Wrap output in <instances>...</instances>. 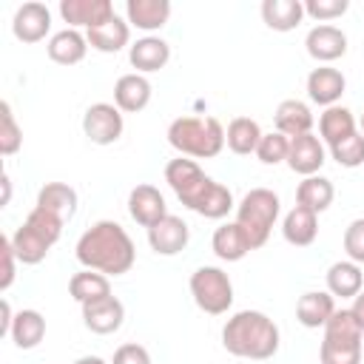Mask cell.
<instances>
[{
  "label": "cell",
  "mask_w": 364,
  "mask_h": 364,
  "mask_svg": "<svg viewBox=\"0 0 364 364\" xmlns=\"http://www.w3.org/2000/svg\"><path fill=\"white\" fill-rule=\"evenodd\" d=\"M111 364H151V353L136 344V341H128V344H119L114 350V358Z\"/></svg>",
  "instance_id": "60d3db41"
},
{
  "label": "cell",
  "mask_w": 364,
  "mask_h": 364,
  "mask_svg": "<svg viewBox=\"0 0 364 364\" xmlns=\"http://www.w3.org/2000/svg\"><path fill=\"white\" fill-rule=\"evenodd\" d=\"M262 20L273 31H293L304 20V3L301 0H264Z\"/></svg>",
  "instance_id": "f546056e"
},
{
  "label": "cell",
  "mask_w": 364,
  "mask_h": 364,
  "mask_svg": "<svg viewBox=\"0 0 364 364\" xmlns=\"http://www.w3.org/2000/svg\"><path fill=\"white\" fill-rule=\"evenodd\" d=\"M344 88H347V80L333 65H318L307 74V97L321 108L338 105V100L344 97Z\"/></svg>",
  "instance_id": "5bb4252c"
},
{
  "label": "cell",
  "mask_w": 364,
  "mask_h": 364,
  "mask_svg": "<svg viewBox=\"0 0 364 364\" xmlns=\"http://www.w3.org/2000/svg\"><path fill=\"white\" fill-rule=\"evenodd\" d=\"M327 162L324 154V142L316 134H301L296 139H290V154H287V168L293 173L301 176H316L321 171V165Z\"/></svg>",
  "instance_id": "9a60e30c"
},
{
  "label": "cell",
  "mask_w": 364,
  "mask_h": 364,
  "mask_svg": "<svg viewBox=\"0 0 364 364\" xmlns=\"http://www.w3.org/2000/svg\"><path fill=\"white\" fill-rule=\"evenodd\" d=\"M151 82L145 74H122L117 82H114V105L122 111V114H136L142 111L148 102H151Z\"/></svg>",
  "instance_id": "e0dca14e"
},
{
  "label": "cell",
  "mask_w": 364,
  "mask_h": 364,
  "mask_svg": "<svg viewBox=\"0 0 364 364\" xmlns=\"http://www.w3.org/2000/svg\"><path fill=\"white\" fill-rule=\"evenodd\" d=\"M358 128H355V117H353V111L350 108H344V105H330V108H324L321 111V117H318V139L330 148V145H336V142H341V139H347L350 134H355Z\"/></svg>",
  "instance_id": "4316f807"
},
{
  "label": "cell",
  "mask_w": 364,
  "mask_h": 364,
  "mask_svg": "<svg viewBox=\"0 0 364 364\" xmlns=\"http://www.w3.org/2000/svg\"><path fill=\"white\" fill-rule=\"evenodd\" d=\"M165 182L171 185V191L188 210H193L205 219H225L236 208L230 188H225L222 182L208 176L188 156H176L165 165Z\"/></svg>",
  "instance_id": "6da1fadb"
},
{
  "label": "cell",
  "mask_w": 364,
  "mask_h": 364,
  "mask_svg": "<svg viewBox=\"0 0 364 364\" xmlns=\"http://www.w3.org/2000/svg\"><path fill=\"white\" fill-rule=\"evenodd\" d=\"M125 321V307L117 296H108V299H100V301H91V304H82V324L97 333V336H111L122 327Z\"/></svg>",
  "instance_id": "2e32d148"
},
{
  "label": "cell",
  "mask_w": 364,
  "mask_h": 364,
  "mask_svg": "<svg viewBox=\"0 0 364 364\" xmlns=\"http://www.w3.org/2000/svg\"><path fill=\"white\" fill-rule=\"evenodd\" d=\"M125 131L122 111L114 102H94L82 114V134L94 145H114Z\"/></svg>",
  "instance_id": "ba28073f"
},
{
  "label": "cell",
  "mask_w": 364,
  "mask_h": 364,
  "mask_svg": "<svg viewBox=\"0 0 364 364\" xmlns=\"http://www.w3.org/2000/svg\"><path fill=\"white\" fill-rule=\"evenodd\" d=\"M125 20L128 26L139 31H159L171 20V3L168 0H128L125 3Z\"/></svg>",
  "instance_id": "ffe728a7"
},
{
  "label": "cell",
  "mask_w": 364,
  "mask_h": 364,
  "mask_svg": "<svg viewBox=\"0 0 364 364\" xmlns=\"http://www.w3.org/2000/svg\"><path fill=\"white\" fill-rule=\"evenodd\" d=\"M279 324L262 310H239L222 327V347L236 358L267 361L279 353Z\"/></svg>",
  "instance_id": "3957f363"
},
{
  "label": "cell",
  "mask_w": 364,
  "mask_h": 364,
  "mask_svg": "<svg viewBox=\"0 0 364 364\" xmlns=\"http://www.w3.org/2000/svg\"><path fill=\"white\" fill-rule=\"evenodd\" d=\"M336 313V299L327 290H307L304 296H299L296 301V318L301 327L307 330H318L330 321V316Z\"/></svg>",
  "instance_id": "7402d4cb"
},
{
  "label": "cell",
  "mask_w": 364,
  "mask_h": 364,
  "mask_svg": "<svg viewBox=\"0 0 364 364\" xmlns=\"http://www.w3.org/2000/svg\"><path fill=\"white\" fill-rule=\"evenodd\" d=\"M26 225L31 228V230H37L51 247L57 245V239L63 236V228H65V222L60 219V216H54V213H48L46 208H31L28 210V216H26Z\"/></svg>",
  "instance_id": "d590c367"
},
{
  "label": "cell",
  "mask_w": 364,
  "mask_h": 364,
  "mask_svg": "<svg viewBox=\"0 0 364 364\" xmlns=\"http://www.w3.org/2000/svg\"><path fill=\"white\" fill-rule=\"evenodd\" d=\"M168 142L179 156L213 159L225 148V128L216 117H179L168 125Z\"/></svg>",
  "instance_id": "277c9868"
},
{
  "label": "cell",
  "mask_w": 364,
  "mask_h": 364,
  "mask_svg": "<svg viewBox=\"0 0 364 364\" xmlns=\"http://www.w3.org/2000/svg\"><path fill=\"white\" fill-rule=\"evenodd\" d=\"M85 40H88V46H91L94 51H100V54H117V51H122V48L128 46V40H131V26H128V20H122L119 14H114L108 23H102V26H97V28H88V31H85Z\"/></svg>",
  "instance_id": "603a6c76"
},
{
  "label": "cell",
  "mask_w": 364,
  "mask_h": 364,
  "mask_svg": "<svg viewBox=\"0 0 364 364\" xmlns=\"http://www.w3.org/2000/svg\"><path fill=\"white\" fill-rule=\"evenodd\" d=\"M282 236L287 245L293 247H307L316 242L318 236V213H313L310 208L304 205H296L284 213V222H282Z\"/></svg>",
  "instance_id": "d6986e66"
},
{
  "label": "cell",
  "mask_w": 364,
  "mask_h": 364,
  "mask_svg": "<svg viewBox=\"0 0 364 364\" xmlns=\"http://www.w3.org/2000/svg\"><path fill=\"white\" fill-rule=\"evenodd\" d=\"M330 156L341 165V168H361L364 165V134L355 131L347 139L330 145Z\"/></svg>",
  "instance_id": "8d00e7d4"
},
{
  "label": "cell",
  "mask_w": 364,
  "mask_h": 364,
  "mask_svg": "<svg viewBox=\"0 0 364 364\" xmlns=\"http://www.w3.org/2000/svg\"><path fill=\"white\" fill-rule=\"evenodd\" d=\"M11 341L20 350H34L43 338H46V318L37 310H20L14 313V324H11Z\"/></svg>",
  "instance_id": "d6a6232c"
},
{
  "label": "cell",
  "mask_w": 364,
  "mask_h": 364,
  "mask_svg": "<svg viewBox=\"0 0 364 364\" xmlns=\"http://www.w3.org/2000/svg\"><path fill=\"white\" fill-rule=\"evenodd\" d=\"M287 154H290V136H284L279 131L262 134V142L256 148V156L262 165H282V162H287Z\"/></svg>",
  "instance_id": "74e56055"
},
{
  "label": "cell",
  "mask_w": 364,
  "mask_h": 364,
  "mask_svg": "<svg viewBox=\"0 0 364 364\" xmlns=\"http://www.w3.org/2000/svg\"><path fill=\"white\" fill-rule=\"evenodd\" d=\"M128 60H131V65L136 68V74H154V71H159V68L168 65V60H171V46H168L162 37L145 34V37H139V40L131 46Z\"/></svg>",
  "instance_id": "ac0fdd59"
},
{
  "label": "cell",
  "mask_w": 364,
  "mask_h": 364,
  "mask_svg": "<svg viewBox=\"0 0 364 364\" xmlns=\"http://www.w3.org/2000/svg\"><path fill=\"white\" fill-rule=\"evenodd\" d=\"M210 247H213V253H216L222 262H239V259H245V256L253 250L250 242H247V236H245V230L239 228V222H225V225H219V228L213 230Z\"/></svg>",
  "instance_id": "d4e9b609"
},
{
  "label": "cell",
  "mask_w": 364,
  "mask_h": 364,
  "mask_svg": "<svg viewBox=\"0 0 364 364\" xmlns=\"http://www.w3.org/2000/svg\"><path fill=\"white\" fill-rule=\"evenodd\" d=\"M11 31L20 43H40L51 31V9L46 3H23L11 17Z\"/></svg>",
  "instance_id": "30bf717a"
},
{
  "label": "cell",
  "mask_w": 364,
  "mask_h": 364,
  "mask_svg": "<svg viewBox=\"0 0 364 364\" xmlns=\"http://www.w3.org/2000/svg\"><path fill=\"white\" fill-rule=\"evenodd\" d=\"M350 313H353V318L358 321V327L364 330V290L353 299V304H350Z\"/></svg>",
  "instance_id": "ee69618b"
},
{
  "label": "cell",
  "mask_w": 364,
  "mask_h": 364,
  "mask_svg": "<svg viewBox=\"0 0 364 364\" xmlns=\"http://www.w3.org/2000/svg\"><path fill=\"white\" fill-rule=\"evenodd\" d=\"M68 293H71V299L82 307V304L108 299V296H111V282H108V276H102V273H97V270H80V273L71 276Z\"/></svg>",
  "instance_id": "1f68e13d"
},
{
  "label": "cell",
  "mask_w": 364,
  "mask_h": 364,
  "mask_svg": "<svg viewBox=\"0 0 364 364\" xmlns=\"http://www.w3.org/2000/svg\"><path fill=\"white\" fill-rule=\"evenodd\" d=\"M259 142H262V128H259L256 119H250V117H236V119L228 122V128H225V145H228L236 156H250V154H256Z\"/></svg>",
  "instance_id": "f1b7e54d"
},
{
  "label": "cell",
  "mask_w": 364,
  "mask_h": 364,
  "mask_svg": "<svg viewBox=\"0 0 364 364\" xmlns=\"http://www.w3.org/2000/svg\"><path fill=\"white\" fill-rule=\"evenodd\" d=\"M273 122H276V131L296 139L301 134H313V111L307 102L301 100H282L276 114H273Z\"/></svg>",
  "instance_id": "44dd1931"
},
{
  "label": "cell",
  "mask_w": 364,
  "mask_h": 364,
  "mask_svg": "<svg viewBox=\"0 0 364 364\" xmlns=\"http://www.w3.org/2000/svg\"><path fill=\"white\" fill-rule=\"evenodd\" d=\"M0 256H3V276H0V290L6 293L14 284V270H17V256L11 247V236L0 239Z\"/></svg>",
  "instance_id": "b9f144b4"
},
{
  "label": "cell",
  "mask_w": 364,
  "mask_h": 364,
  "mask_svg": "<svg viewBox=\"0 0 364 364\" xmlns=\"http://www.w3.org/2000/svg\"><path fill=\"white\" fill-rule=\"evenodd\" d=\"M74 364H108V361L100 358V355H82V358H77Z\"/></svg>",
  "instance_id": "bcb514c9"
},
{
  "label": "cell",
  "mask_w": 364,
  "mask_h": 364,
  "mask_svg": "<svg viewBox=\"0 0 364 364\" xmlns=\"http://www.w3.org/2000/svg\"><path fill=\"white\" fill-rule=\"evenodd\" d=\"M188 242H191V228L185 225V219L173 213H168L162 222L148 228V245L159 256H176L188 247Z\"/></svg>",
  "instance_id": "8fae6325"
},
{
  "label": "cell",
  "mask_w": 364,
  "mask_h": 364,
  "mask_svg": "<svg viewBox=\"0 0 364 364\" xmlns=\"http://www.w3.org/2000/svg\"><path fill=\"white\" fill-rule=\"evenodd\" d=\"M350 3L347 0H307L304 3V17H313L316 23H330L347 14Z\"/></svg>",
  "instance_id": "f35d334b"
},
{
  "label": "cell",
  "mask_w": 364,
  "mask_h": 364,
  "mask_svg": "<svg viewBox=\"0 0 364 364\" xmlns=\"http://www.w3.org/2000/svg\"><path fill=\"white\" fill-rule=\"evenodd\" d=\"M74 256L85 270H97L111 279V276H122L134 267L136 247L119 222L100 219L77 239Z\"/></svg>",
  "instance_id": "7a4b0ae2"
},
{
  "label": "cell",
  "mask_w": 364,
  "mask_h": 364,
  "mask_svg": "<svg viewBox=\"0 0 364 364\" xmlns=\"http://www.w3.org/2000/svg\"><path fill=\"white\" fill-rule=\"evenodd\" d=\"M11 247H14L17 262H23V264H40L51 250V245L37 230H31L26 222L11 233Z\"/></svg>",
  "instance_id": "836d02e7"
},
{
  "label": "cell",
  "mask_w": 364,
  "mask_h": 364,
  "mask_svg": "<svg viewBox=\"0 0 364 364\" xmlns=\"http://www.w3.org/2000/svg\"><path fill=\"white\" fill-rule=\"evenodd\" d=\"M361 134H364V114H361Z\"/></svg>",
  "instance_id": "7dc6e473"
},
{
  "label": "cell",
  "mask_w": 364,
  "mask_h": 364,
  "mask_svg": "<svg viewBox=\"0 0 364 364\" xmlns=\"http://www.w3.org/2000/svg\"><path fill=\"white\" fill-rule=\"evenodd\" d=\"M111 0H60V17L68 23V28H97L114 17Z\"/></svg>",
  "instance_id": "9c48e42d"
},
{
  "label": "cell",
  "mask_w": 364,
  "mask_h": 364,
  "mask_svg": "<svg viewBox=\"0 0 364 364\" xmlns=\"http://www.w3.org/2000/svg\"><path fill=\"white\" fill-rule=\"evenodd\" d=\"M191 296L196 307L208 316H222L233 304V282L222 267L202 264L191 273Z\"/></svg>",
  "instance_id": "52a82bcc"
},
{
  "label": "cell",
  "mask_w": 364,
  "mask_h": 364,
  "mask_svg": "<svg viewBox=\"0 0 364 364\" xmlns=\"http://www.w3.org/2000/svg\"><path fill=\"white\" fill-rule=\"evenodd\" d=\"M361 336L364 330L353 318L350 307L336 310L324 324V338L318 347L321 364H361Z\"/></svg>",
  "instance_id": "5b68a950"
},
{
  "label": "cell",
  "mask_w": 364,
  "mask_h": 364,
  "mask_svg": "<svg viewBox=\"0 0 364 364\" xmlns=\"http://www.w3.org/2000/svg\"><path fill=\"white\" fill-rule=\"evenodd\" d=\"M333 196H336V188L327 176L316 173V176H304L296 188V205H304L310 208L313 213H324L330 205H333Z\"/></svg>",
  "instance_id": "4dcf8cb0"
},
{
  "label": "cell",
  "mask_w": 364,
  "mask_h": 364,
  "mask_svg": "<svg viewBox=\"0 0 364 364\" xmlns=\"http://www.w3.org/2000/svg\"><path fill=\"white\" fill-rule=\"evenodd\" d=\"M20 145H23V128L17 125L11 105L3 100L0 102V154L11 156L20 151Z\"/></svg>",
  "instance_id": "e575fe53"
},
{
  "label": "cell",
  "mask_w": 364,
  "mask_h": 364,
  "mask_svg": "<svg viewBox=\"0 0 364 364\" xmlns=\"http://www.w3.org/2000/svg\"><path fill=\"white\" fill-rule=\"evenodd\" d=\"M279 210H282V202L270 188H253L236 205V222L245 230L253 250L270 239V230L279 219Z\"/></svg>",
  "instance_id": "8992f818"
},
{
  "label": "cell",
  "mask_w": 364,
  "mask_h": 364,
  "mask_svg": "<svg viewBox=\"0 0 364 364\" xmlns=\"http://www.w3.org/2000/svg\"><path fill=\"white\" fill-rule=\"evenodd\" d=\"M48 57L57 63V65H77L85 60V51H88V40L82 31L77 28H63L57 34H51L48 40Z\"/></svg>",
  "instance_id": "cb8c5ba5"
},
{
  "label": "cell",
  "mask_w": 364,
  "mask_h": 364,
  "mask_svg": "<svg viewBox=\"0 0 364 364\" xmlns=\"http://www.w3.org/2000/svg\"><path fill=\"white\" fill-rule=\"evenodd\" d=\"M361 284H364V273H361V264L344 259V262H333L330 270H327V293L336 299H355L361 293Z\"/></svg>",
  "instance_id": "484cf974"
},
{
  "label": "cell",
  "mask_w": 364,
  "mask_h": 364,
  "mask_svg": "<svg viewBox=\"0 0 364 364\" xmlns=\"http://www.w3.org/2000/svg\"><path fill=\"white\" fill-rule=\"evenodd\" d=\"M0 185H3V202L0 205H9V199H11V179H9V173L0 176Z\"/></svg>",
  "instance_id": "f6af8a7d"
},
{
  "label": "cell",
  "mask_w": 364,
  "mask_h": 364,
  "mask_svg": "<svg viewBox=\"0 0 364 364\" xmlns=\"http://www.w3.org/2000/svg\"><path fill=\"white\" fill-rule=\"evenodd\" d=\"M0 310H3V318H0V336H9V333H11V324H14V310H11L9 299L0 301Z\"/></svg>",
  "instance_id": "7bdbcfd3"
},
{
  "label": "cell",
  "mask_w": 364,
  "mask_h": 364,
  "mask_svg": "<svg viewBox=\"0 0 364 364\" xmlns=\"http://www.w3.org/2000/svg\"><path fill=\"white\" fill-rule=\"evenodd\" d=\"M304 46H307V54L316 60V63H333L338 57L347 54V34L338 28V26H330V23H321V26H313L304 37Z\"/></svg>",
  "instance_id": "7c38bea8"
},
{
  "label": "cell",
  "mask_w": 364,
  "mask_h": 364,
  "mask_svg": "<svg viewBox=\"0 0 364 364\" xmlns=\"http://www.w3.org/2000/svg\"><path fill=\"white\" fill-rule=\"evenodd\" d=\"M344 253L350 262L364 264V216L353 219L344 230Z\"/></svg>",
  "instance_id": "ab89813d"
},
{
  "label": "cell",
  "mask_w": 364,
  "mask_h": 364,
  "mask_svg": "<svg viewBox=\"0 0 364 364\" xmlns=\"http://www.w3.org/2000/svg\"><path fill=\"white\" fill-rule=\"evenodd\" d=\"M128 213L136 225L142 228H154L156 222H162L168 216V205L165 196L159 193V188L154 185H136L128 193Z\"/></svg>",
  "instance_id": "4fadbf2b"
},
{
  "label": "cell",
  "mask_w": 364,
  "mask_h": 364,
  "mask_svg": "<svg viewBox=\"0 0 364 364\" xmlns=\"http://www.w3.org/2000/svg\"><path fill=\"white\" fill-rule=\"evenodd\" d=\"M37 208H46L63 222H71L77 213V191L65 182H46L37 193Z\"/></svg>",
  "instance_id": "83f0119b"
}]
</instances>
